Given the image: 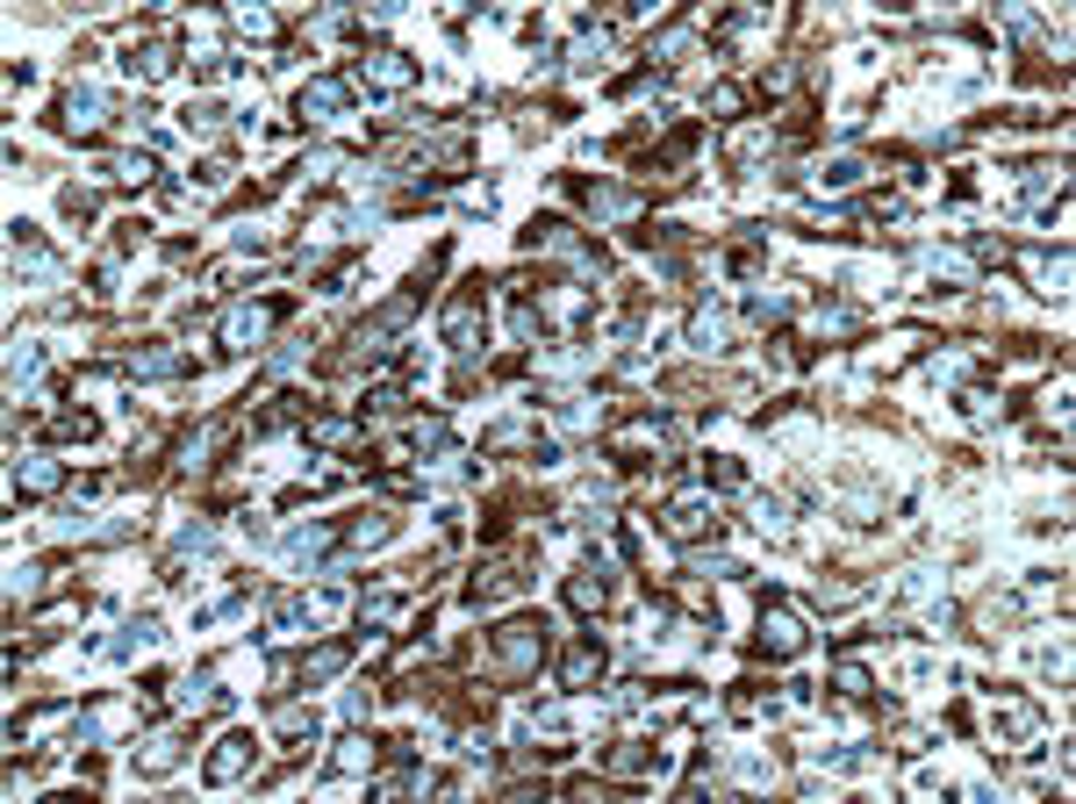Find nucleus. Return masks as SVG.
<instances>
[{
    "mask_svg": "<svg viewBox=\"0 0 1076 804\" xmlns=\"http://www.w3.org/2000/svg\"><path fill=\"white\" fill-rule=\"evenodd\" d=\"M496 661L510 668V675H531V668L546 661V625H531V617L503 625V633H496Z\"/></svg>",
    "mask_w": 1076,
    "mask_h": 804,
    "instance_id": "obj_1",
    "label": "nucleus"
},
{
    "mask_svg": "<svg viewBox=\"0 0 1076 804\" xmlns=\"http://www.w3.org/2000/svg\"><path fill=\"white\" fill-rule=\"evenodd\" d=\"M661 531L675 539V547H697V539H711V531H717V511L703 496H682V503H667V511H661Z\"/></svg>",
    "mask_w": 1076,
    "mask_h": 804,
    "instance_id": "obj_2",
    "label": "nucleus"
},
{
    "mask_svg": "<svg viewBox=\"0 0 1076 804\" xmlns=\"http://www.w3.org/2000/svg\"><path fill=\"white\" fill-rule=\"evenodd\" d=\"M761 647L775 653V661H789V653H803V625L789 603H761Z\"/></svg>",
    "mask_w": 1076,
    "mask_h": 804,
    "instance_id": "obj_3",
    "label": "nucleus"
},
{
    "mask_svg": "<svg viewBox=\"0 0 1076 804\" xmlns=\"http://www.w3.org/2000/svg\"><path fill=\"white\" fill-rule=\"evenodd\" d=\"M244 761H252V740H244V733L216 740V754H208V783H238Z\"/></svg>",
    "mask_w": 1076,
    "mask_h": 804,
    "instance_id": "obj_4",
    "label": "nucleus"
},
{
    "mask_svg": "<svg viewBox=\"0 0 1076 804\" xmlns=\"http://www.w3.org/2000/svg\"><path fill=\"white\" fill-rule=\"evenodd\" d=\"M596 675H603V647H596V639H581V647L567 653L560 683H567V689H589V683H596Z\"/></svg>",
    "mask_w": 1076,
    "mask_h": 804,
    "instance_id": "obj_5",
    "label": "nucleus"
},
{
    "mask_svg": "<svg viewBox=\"0 0 1076 804\" xmlns=\"http://www.w3.org/2000/svg\"><path fill=\"white\" fill-rule=\"evenodd\" d=\"M101 94H94V86H72L65 94V130H101Z\"/></svg>",
    "mask_w": 1076,
    "mask_h": 804,
    "instance_id": "obj_6",
    "label": "nucleus"
},
{
    "mask_svg": "<svg viewBox=\"0 0 1076 804\" xmlns=\"http://www.w3.org/2000/svg\"><path fill=\"white\" fill-rule=\"evenodd\" d=\"M359 80H374V86H410V80H416V65H402L395 51H374L366 65H359Z\"/></svg>",
    "mask_w": 1076,
    "mask_h": 804,
    "instance_id": "obj_7",
    "label": "nucleus"
},
{
    "mask_svg": "<svg viewBox=\"0 0 1076 804\" xmlns=\"http://www.w3.org/2000/svg\"><path fill=\"white\" fill-rule=\"evenodd\" d=\"M567 603H575V611H603V603H610V583L589 567V575H575V583H567Z\"/></svg>",
    "mask_w": 1076,
    "mask_h": 804,
    "instance_id": "obj_8",
    "label": "nucleus"
},
{
    "mask_svg": "<svg viewBox=\"0 0 1076 804\" xmlns=\"http://www.w3.org/2000/svg\"><path fill=\"white\" fill-rule=\"evenodd\" d=\"M344 108V80H316L302 86V116H338Z\"/></svg>",
    "mask_w": 1076,
    "mask_h": 804,
    "instance_id": "obj_9",
    "label": "nucleus"
},
{
    "mask_svg": "<svg viewBox=\"0 0 1076 804\" xmlns=\"http://www.w3.org/2000/svg\"><path fill=\"white\" fill-rule=\"evenodd\" d=\"M344 661H352V647H316L302 661V683H330V675H344Z\"/></svg>",
    "mask_w": 1076,
    "mask_h": 804,
    "instance_id": "obj_10",
    "label": "nucleus"
},
{
    "mask_svg": "<svg viewBox=\"0 0 1076 804\" xmlns=\"http://www.w3.org/2000/svg\"><path fill=\"white\" fill-rule=\"evenodd\" d=\"M15 489H22V496H51V489H58V460H29V467H15Z\"/></svg>",
    "mask_w": 1076,
    "mask_h": 804,
    "instance_id": "obj_11",
    "label": "nucleus"
},
{
    "mask_svg": "<svg viewBox=\"0 0 1076 804\" xmlns=\"http://www.w3.org/2000/svg\"><path fill=\"white\" fill-rule=\"evenodd\" d=\"M366 761H374V747H366V740H344V747H338V776H359Z\"/></svg>",
    "mask_w": 1076,
    "mask_h": 804,
    "instance_id": "obj_12",
    "label": "nucleus"
}]
</instances>
